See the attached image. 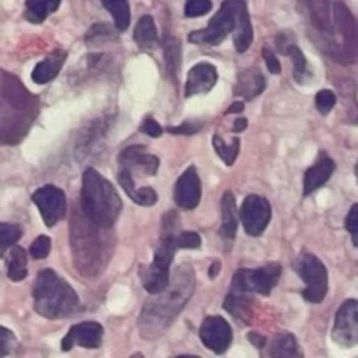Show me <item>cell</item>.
Wrapping results in <instances>:
<instances>
[{"label":"cell","mask_w":358,"mask_h":358,"mask_svg":"<svg viewBox=\"0 0 358 358\" xmlns=\"http://www.w3.org/2000/svg\"><path fill=\"white\" fill-rule=\"evenodd\" d=\"M175 203L182 210H194L201 201V180L196 166H189L175 184Z\"/></svg>","instance_id":"5bb4252c"},{"label":"cell","mask_w":358,"mask_h":358,"mask_svg":"<svg viewBox=\"0 0 358 358\" xmlns=\"http://www.w3.org/2000/svg\"><path fill=\"white\" fill-rule=\"evenodd\" d=\"M21 236H23L21 226L7 222L0 224V257H3L6 252L21 240Z\"/></svg>","instance_id":"f546056e"},{"label":"cell","mask_w":358,"mask_h":358,"mask_svg":"<svg viewBox=\"0 0 358 358\" xmlns=\"http://www.w3.org/2000/svg\"><path fill=\"white\" fill-rule=\"evenodd\" d=\"M285 55H289L290 58H292L294 79H296L299 84H303L304 80H306V76H308V62H306V56L303 55V51H301V49L297 48L296 44L290 45V48L287 49Z\"/></svg>","instance_id":"4dcf8cb0"},{"label":"cell","mask_w":358,"mask_h":358,"mask_svg":"<svg viewBox=\"0 0 358 358\" xmlns=\"http://www.w3.org/2000/svg\"><path fill=\"white\" fill-rule=\"evenodd\" d=\"M194 292V273L189 266H180L175 271L170 285L159 294H154L143 306L138 327L145 339H154L177 318Z\"/></svg>","instance_id":"6da1fadb"},{"label":"cell","mask_w":358,"mask_h":358,"mask_svg":"<svg viewBox=\"0 0 358 358\" xmlns=\"http://www.w3.org/2000/svg\"><path fill=\"white\" fill-rule=\"evenodd\" d=\"M294 269L299 275V278L306 283V290L303 292L306 303H322L329 290V273L324 262L315 257L313 254L303 252L294 262Z\"/></svg>","instance_id":"8992f818"},{"label":"cell","mask_w":358,"mask_h":358,"mask_svg":"<svg viewBox=\"0 0 358 358\" xmlns=\"http://www.w3.org/2000/svg\"><path fill=\"white\" fill-rule=\"evenodd\" d=\"M306 6L310 20L320 31H332L334 20H332V0H303Z\"/></svg>","instance_id":"ffe728a7"},{"label":"cell","mask_w":358,"mask_h":358,"mask_svg":"<svg viewBox=\"0 0 358 358\" xmlns=\"http://www.w3.org/2000/svg\"><path fill=\"white\" fill-rule=\"evenodd\" d=\"M252 303H254V301L248 297V294L233 292V290H231V294L226 297V301H224V308H226L231 315H234V318H240L245 324H250L252 315H254L252 313Z\"/></svg>","instance_id":"7402d4cb"},{"label":"cell","mask_w":358,"mask_h":358,"mask_svg":"<svg viewBox=\"0 0 358 358\" xmlns=\"http://www.w3.org/2000/svg\"><path fill=\"white\" fill-rule=\"evenodd\" d=\"M101 3H103L105 9L114 17L115 28L119 31H124L129 27V21H131L128 0H101Z\"/></svg>","instance_id":"4316f807"},{"label":"cell","mask_w":358,"mask_h":358,"mask_svg":"<svg viewBox=\"0 0 358 358\" xmlns=\"http://www.w3.org/2000/svg\"><path fill=\"white\" fill-rule=\"evenodd\" d=\"M245 128H247V119L240 117V119H236V121H234V131L240 133V131H243Z\"/></svg>","instance_id":"f6af8a7d"},{"label":"cell","mask_w":358,"mask_h":358,"mask_svg":"<svg viewBox=\"0 0 358 358\" xmlns=\"http://www.w3.org/2000/svg\"><path fill=\"white\" fill-rule=\"evenodd\" d=\"M220 210H222V236L226 240H234L238 229V210H236V199H234L233 192L227 191L222 196L220 201Z\"/></svg>","instance_id":"44dd1931"},{"label":"cell","mask_w":358,"mask_h":358,"mask_svg":"<svg viewBox=\"0 0 358 358\" xmlns=\"http://www.w3.org/2000/svg\"><path fill=\"white\" fill-rule=\"evenodd\" d=\"M213 149L219 154L220 159L227 164V166H233L234 161H236L238 154H240V138L234 136L231 145H226V142L222 140L220 135H213Z\"/></svg>","instance_id":"f1b7e54d"},{"label":"cell","mask_w":358,"mask_h":358,"mask_svg":"<svg viewBox=\"0 0 358 358\" xmlns=\"http://www.w3.org/2000/svg\"><path fill=\"white\" fill-rule=\"evenodd\" d=\"M248 341H250L252 345L257 346V348H262V346H266L264 336H259V334H255V332H250V334H248Z\"/></svg>","instance_id":"7bdbcfd3"},{"label":"cell","mask_w":358,"mask_h":358,"mask_svg":"<svg viewBox=\"0 0 358 358\" xmlns=\"http://www.w3.org/2000/svg\"><path fill=\"white\" fill-rule=\"evenodd\" d=\"M332 20L339 31L341 51L336 58L343 63H353L358 59V21L350 13L343 2H334L332 6Z\"/></svg>","instance_id":"ba28073f"},{"label":"cell","mask_w":358,"mask_h":358,"mask_svg":"<svg viewBox=\"0 0 358 358\" xmlns=\"http://www.w3.org/2000/svg\"><path fill=\"white\" fill-rule=\"evenodd\" d=\"M240 217L247 234L254 238L261 236L271 220V205L262 196H247L241 205Z\"/></svg>","instance_id":"8fae6325"},{"label":"cell","mask_w":358,"mask_h":358,"mask_svg":"<svg viewBox=\"0 0 358 358\" xmlns=\"http://www.w3.org/2000/svg\"><path fill=\"white\" fill-rule=\"evenodd\" d=\"M357 177H358V164H357Z\"/></svg>","instance_id":"7dc6e473"},{"label":"cell","mask_w":358,"mask_h":358,"mask_svg":"<svg viewBox=\"0 0 358 358\" xmlns=\"http://www.w3.org/2000/svg\"><path fill=\"white\" fill-rule=\"evenodd\" d=\"M164 59H166V69L171 77H177V70L180 66V44L173 35H164Z\"/></svg>","instance_id":"83f0119b"},{"label":"cell","mask_w":358,"mask_h":358,"mask_svg":"<svg viewBox=\"0 0 358 358\" xmlns=\"http://www.w3.org/2000/svg\"><path fill=\"white\" fill-rule=\"evenodd\" d=\"M282 275V266L268 264L257 269H240L233 276V292L269 296Z\"/></svg>","instance_id":"52a82bcc"},{"label":"cell","mask_w":358,"mask_h":358,"mask_svg":"<svg viewBox=\"0 0 358 358\" xmlns=\"http://www.w3.org/2000/svg\"><path fill=\"white\" fill-rule=\"evenodd\" d=\"M210 9H212V0H187L184 13L187 17H199L210 13Z\"/></svg>","instance_id":"e575fe53"},{"label":"cell","mask_w":358,"mask_h":358,"mask_svg":"<svg viewBox=\"0 0 358 358\" xmlns=\"http://www.w3.org/2000/svg\"><path fill=\"white\" fill-rule=\"evenodd\" d=\"M269 357H275V358L301 357V350H299V345H297L296 336L285 332V334H280L278 338H275L271 348H269Z\"/></svg>","instance_id":"484cf974"},{"label":"cell","mask_w":358,"mask_h":358,"mask_svg":"<svg viewBox=\"0 0 358 358\" xmlns=\"http://www.w3.org/2000/svg\"><path fill=\"white\" fill-rule=\"evenodd\" d=\"M177 248L178 250H198L201 247V236L192 231H184V233H177Z\"/></svg>","instance_id":"d6a6232c"},{"label":"cell","mask_w":358,"mask_h":358,"mask_svg":"<svg viewBox=\"0 0 358 358\" xmlns=\"http://www.w3.org/2000/svg\"><path fill=\"white\" fill-rule=\"evenodd\" d=\"M119 164L122 170H128L133 175V171H142L147 177H152L159 170V159L157 156L145 152L142 145H131L126 147L121 154H119Z\"/></svg>","instance_id":"9a60e30c"},{"label":"cell","mask_w":358,"mask_h":358,"mask_svg":"<svg viewBox=\"0 0 358 358\" xmlns=\"http://www.w3.org/2000/svg\"><path fill=\"white\" fill-rule=\"evenodd\" d=\"M66 59V52L63 49H56V51L49 52L41 63L31 72V79L35 84H48L55 79L63 69V63Z\"/></svg>","instance_id":"ac0fdd59"},{"label":"cell","mask_w":358,"mask_h":358,"mask_svg":"<svg viewBox=\"0 0 358 358\" xmlns=\"http://www.w3.org/2000/svg\"><path fill=\"white\" fill-rule=\"evenodd\" d=\"M229 34L234 35V48L238 52H245L250 48L254 30L245 0H226L219 13L210 20L208 27L189 34V42L217 45Z\"/></svg>","instance_id":"7a4b0ae2"},{"label":"cell","mask_w":358,"mask_h":358,"mask_svg":"<svg viewBox=\"0 0 358 358\" xmlns=\"http://www.w3.org/2000/svg\"><path fill=\"white\" fill-rule=\"evenodd\" d=\"M201 129V124H194V122H189L185 121L184 124L180 126H173V128H166L168 133H171V135H185V136H191V135H196V133Z\"/></svg>","instance_id":"ab89813d"},{"label":"cell","mask_w":358,"mask_h":358,"mask_svg":"<svg viewBox=\"0 0 358 358\" xmlns=\"http://www.w3.org/2000/svg\"><path fill=\"white\" fill-rule=\"evenodd\" d=\"M262 58H264L266 65H268V70L271 73H275V76H278L280 72H282V65H280L278 62V56L275 55V52L271 51L269 48H264L262 49Z\"/></svg>","instance_id":"60d3db41"},{"label":"cell","mask_w":358,"mask_h":358,"mask_svg":"<svg viewBox=\"0 0 358 358\" xmlns=\"http://www.w3.org/2000/svg\"><path fill=\"white\" fill-rule=\"evenodd\" d=\"M135 42L140 45L142 49H150L157 44V30H156V24H154L152 16H142L138 20L135 27Z\"/></svg>","instance_id":"cb8c5ba5"},{"label":"cell","mask_w":358,"mask_h":358,"mask_svg":"<svg viewBox=\"0 0 358 358\" xmlns=\"http://www.w3.org/2000/svg\"><path fill=\"white\" fill-rule=\"evenodd\" d=\"M51 252V240L49 236H38L34 243L30 245V255L34 259H45Z\"/></svg>","instance_id":"8d00e7d4"},{"label":"cell","mask_w":358,"mask_h":358,"mask_svg":"<svg viewBox=\"0 0 358 358\" xmlns=\"http://www.w3.org/2000/svg\"><path fill=\"white\" fill-rule=\"evenodd\" d=\"M219 73L212 63H198L192 66L187 73V83H185V96L191 98L196 94H205L215 86Z\"/></svg>","instance_id":"2e32d148"},{"label":"cell","mask_w":358,"mask_h":358,"mask_svg":"<svg viewBox=\"0 0 358 358\" xmlns=\"http://www.w3.org/2000/svg\"><path fill=\"white\" fill-rule=\"evenodd\" d=\"M34 308L41 317L49 320L66 318L79 310L76 290L52 269H42L34 283Z\"/></svg>","instance_id":"277c9868"},{"label":"cell","mask_w":358,"mask_h":358,"mask_svg":"<svg viewBox=\"0 0 358 358\" xmlns=\"http://www.w3.org/2000/svg\"><path fill=\"white\" fill-rule=\"evenodd\" d=\"M114 37L110 28L103 23H98L94 27H91V30L86 35V44L90 48H98V45L105 44V42H110V38Z\"/></svg>","instance_id":"1f68e13d"},{"label":"cell","mask_w":358,"mask_h":358,"mask_svg":"<svg viewBox=\"0 0 358 358\" xmlns=\"http://www.w3.org/2000/svg\"><path fill=\"white\" fill-rule=\"evenodd\" d=\"M131 199L142 206H154L157 203V192L152 187L136 189L131 194Z\"/></svg>","instance_id":"d590c367"},{"label":"cell","mask_w":358,"mask_h":358,"mask_svg":"<svg viewBox=\"0 0 358 358\" xmlns=\"http://www.w3.org/2000/svg\"><path fill=\"white\" fill-rule=\"evenodd\" d=\"M142 131L145 133V135L152 136V138H159V136L163 135V128H161V126L157 124L156 119H152V117H147L145 121H143Z\"/></svg>","instance_id":"b9f144b4"},{"label":"cell","mask_w":358,"mask_h":358,"mask_svg":"<svg viewBox=\"0 0 358 358\" xmlns=\"http://www.w3.org/2000/svg\"><path fill=\"white\" fill-rule=\"evenodd\" d=\"M177 215L170 212L164 215L163 220V236H161L159 245L156 247V254H154V261L149 266H140L138 275L142 280L143 289L149 294H159L170 285V266L175 257L177 248V231H175V222H177Z\"/></svg>","instance_id":"5b68a950"},{"label":"cell","mask_w":358,"mask_h":358,"mask_svg":"<svg viewBox=\"0 0 358 358\" xmlns=\"http://www.w3.org/2000/svg\"><path fill=\"white\" fill-rule=\"evenodd\" d=\"M101 341H103V327L98 322H80V324L73 325L69 334L63 338L62 350L70 352L73 346L94 350L100 348Z\"/></svg>","instance_id":"4fadbf2b"},{"label":"cell","mask_w":358,"mask_h":358,"mask_svg":"<svg viewBox=\"0 0 358 358\" xmlns=\"http://www.w3.org/2000/svg\"><path fill=\"white\" fill-rule=\"evenodd\" d=\"M16 345H17L16 336H14L9 329L0 325V357H6L9 355V353H13V350L16 348Z\"/></svg>","instance_id":"74e56055"},{"label":"cell","mask_w":358,"mask_h":358,"mask_svg":"<svg viewBox=\"0 0 358 358\" xmlns=\"http://www.w3.org/2000/svg\"><path fill=\"white\" fill-rule=\"evenodd\" d=\"M336 101H338V98H336V94L332 93L331 90H322L318 91L317 96H315V103H317V108L320 114L327 115L329 112L334 108Z\"/></svg>","instance_id":"836d02e7"},{"label":"cell","mask_w":358,"mask_h":358,"mask_svg":"<svg viewBox=\"0 0 358 358\" xmlns=\"http://www.w3.org/2000/svg\"><path fill=\"white\" fill-rule=\"evenodd\" d=\"M336 163L327 156V154H320L317 163L304 173V185H303V194L310 196L317 191L318 187L325 184L334 173Z\"/></svg>","instance_id":"e0dca14e"},{"label":"cell","mask_w":358,"mask_h":358,"mask_svg":"<svg viewBox=\"0 0 358 358\" xmlns=\"http://www.w3.org/2000/svg\"><path fill=\"white\" fill-rule=\"evenodd\" d=\"M345 227L350 233V236H352L353 245L358 248V205H353L352 210L348 212V215H346Z\"/></svg>","instance_id":"f35d334b"},{"label":"cell","mask_w":358,"mask_h":358,"mask_svg":"<svg viewBox=\"0 0 358 358\" xmlns=\"http://www.w3.org/2000/svg\"><path fill=\"white\" fill-rule=\"evenodd\" d=\"M31 201L37 205L44 224L48 227L56 226L66 215V196L55 185H44L31 194Z\"/></svg>","instance_id":"9c48e42d"},{"label":"cell","mask_w":358,"mask_h":358,"mask_svg":"<svg viewBox=\"0 0 358 358\" xmlns=\"http://www.w3.org/2000/svg\"><path fill=\"white\" fill-rule=\"evenodd\" d=\"M332 341L341 348L358 345V301L348 299L338 310L332 327Z\"/></svg>","instance_id":"30bf717a"},{"label":"cell","mask_w":358,"mask_h":358,"mask_svg":"<svg viewBox=\"0 0 358 358\" xmlns=\"http://www.w3.org/2000/svg\"><path fill=\"white\" fill-rule=\"evenodd\" d=\"M266 80L257 69H247L238 76V83L234 86V94L245 98V100H254L264 91Z\"/></svg>","instance_id":"d6986e66"},{"label":"cell","mask_w":358,"mask_h":358,"mask_svg":"<svg viewBox=\"0 0 358 358\" xmlns=\"http://www.w3.org/2000/svg\"><path fill=\"white\" fill-rule=\"evenodd\" d=\"M28 268H27V252L21 247H10L9 248V261H7V276L10 282H21L27 278Z\"/></svg>","instance_id":"d4e9b609"},{"label":"cell","mask_w":358,"mask_h":358,"mask_svg":"<svg viewBox=\"0 0 358 358\" xmlns=\"http://www.w3.org/2000/svg\"><path fill=\"white\" fill-rule=\"evenodd\" d=\"M243 110H245L243 101H236V103H233L229 108H227V114H240V112Z\"/></svg>","instance_id":"ee69618b"},{"label":"cell","mask_w":358,"mask_h":358,"mask_svg":"<svg viewBox=\"0 0 358 358\" xmlns=\"http://www.w3.org/2000/svg\"><path fill=\"white\" fill-rule=\"evenodd\" d=\"M199 338H201L203 345L212 350L215 355H222L229 350L231 343H233V331H231V325L227 324V320L212 315V317H206L201 324Z\"/></svg>","instance_id":"7c38bea8"},{"label":"cell","mask_w":358,"mask_h":358,"mask_svg":"<svg viewBox=\"0 0 358 358\" xmlns=\"http://www.w3.org/2000/svg\"><path fill=\"white\" fill-rule=\"evenodd\" d=\"M62 0H27L24 2V17L30 23H44L49 14L56 13Z\"/></svg>","instance_id":"603a6c76"},{"label":"cell","mask_w":358,"mask_h":358,"mask_svg":"<svg viewBox=\"0 0 358 358\" xmlns=\"http://www.w3.org/2000/svg\"><path fill=\"white\" fill-rule=\"evenodd\" d=\"M80 208L84 217H87L94 226L110 229L121 215L122 201L107 178L93 168H87L83 175Z\"/></svg>","instance_id":"3957f363"},{"label":"cell","mask_w":358,"mask_h":358,"mask_svg":"<svg viewBox=\"0 0 358 358\" xmlns=\"http://www.w3.org/2000/svg\"><path fill=\"white\" fill-rule=\"evenodd\" d=\"M219 269H220V262L215 261V262H213V264H212V268H210V271H208L210 278H215L217 273H219Z\"/></svg>","instance_id":"bcb514c9"}]
</instances>
